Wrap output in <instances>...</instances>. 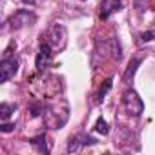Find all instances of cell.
I'll return each instance as SVG.
<instances>
[{
    "label": "cell",
    "mask_w": 155,
    "mask_h": 155,
    "mask_svg": "<svg viewBox=\"0 0 155 155\" xmlns=\"http://www.w3.org/2000/svg\"><path fill=\"white\" fill-rule=\"evenodd\" d=\"M42 117H44V122L48 124V128H51V130H60V128L68 122L69 111H68V106H66V104H64L62 110H60L58 106H48Z\"/></svg>",
    "instance_id": "1"
},
{
    "label": "cell",
    "mask_w": 155,
    "mask_h": 155,
    "mask_svg": "<svg viewBox=\"0 0 155 155\" xmlns=\"http://www.w3.org/2000/svg\"><path fill=\"white\" fill-rule=\"evenodd\" d=\"M42 38H44V42H48L53 49H64V48H66V42H68V31H66L64 26L53 24V26L46 31V35H42Z\"/></svg>",
    "instance_id": "2"
},
{
    "label": "cell",
    "mask_w": 155,
    "mask_h": 155,
    "mask_svg": "<svg viewBox=\"0 0 155 155\" xmlns=\"http://www.w3.org/2000/svg\"><path fill=\"white\" fill-rule=\"evenodd\" d=\"M122 104H124L126 111L133 117H140L144 111V102L135 90H126L122 93Z\"/></svg>",
    "instance_id": "3"
},
{
    "label": "cell",
    "mask_w": 155,
    "mask_h": 155,
    "mask_svg": "<svg viewBox=\"0 0 155 155\" xmlns=\"http://www.w3.org/2000/svg\"><path fill=\"white\" fill-rule=\"evenodd\" d=\"M37 22V15L28 9H18L9 17V28L11 29H22L28 26H33Z\"/></svg>",
    "instance_id": "4"
},
{
    "label": "cell",
    "mask_w": 155,
    "mask_h": 155,
    "mask_svg": "<svg viewBox=\"0 0 155 155\" xmlns=\"http://www.w3.org/2000/svg\"><path fill=\"white\" fill-rule=\"evenodd\" d=\"M18 71V60L13 57H6L0 62V82H8L9 79H13L15 73Z\"/></svg>",
    "instance_id": "5"
},
{
    "label": "cell",
    "mask_w": 155,
    "mask_h": 155,
    "mask_svg": "<svg viewBox=\"0 0 155 155\" xmlns=\"http://www.w3.org/2000/svg\"><path fill=\"white\" fill-rule=\"evenodd\" d=\"M53 48L48 44V42H42L40 48H38V53H37V60H35V68H37V73H44V69L48 68V64L51 62V53Z\"/></svg>",
    "instance_id": "6"
},
{
    "label": "cell",
    "mask_w": 155,
    "mask_h": 155,
    "mask_svg": "<svg viewBox=\"0 0 155 155\" xmlns=\"http://www.w3.org/2000/svg\"><path fill=\"white\" fill-rule=\"evenodd\" d=\"M97 144V140L93 137H88L84 133H79V135H73L68 142V153H77V151H81L84 146H93Z\"/></svg>",
    "instance_id": "7"
},
{
    "label": "cell",
    "mask_w": 155,
    "mask_h": 155,
    "mask_svg": "<svg viewBox=\"0 0 155 155\" xmlns=\"http://www.w3.org/2000/svg\"><path fill=\"white\" fill-rule=\"evenodd\" d=\"M120 9H122L120 0H102V4H101V18L106 20V18H110L113 13H117Z\"/></svg>",
    "instance_id": "8"
},
{
    "label": "cell",
    "mask_w": 155,
    "mask_h": 155,
    "mask_svg": "<svg viewBox=\"0 0 155 155\" xmlns=\"http://www.w3.org/2000/svg\"><path fill=\"white\" fill-rule=\"evenodd\" d=\"M140 58H131L130 60V64H128V68H126V71H124V82H130L131 79H133V75H135V71H137V68L140 66Z\"/></svg>",
    "instance_id": "9"
},
{
    "label": "cell",
    "mask_w": 155,
    "mask_h": 155,
    "mask_svg": "<svg viewBox=\"0 0 155 155\" xmlns=\"http://www.w3.org/2000/svg\"><path fill=\"white\" fill-rule=\"evenodd\" d=\"M29 142L33 144V146H37V150L40 151V153H49V148L46 146V137L44 135H38V137H35V139H29Z\"/></svg>",
    "instance_id": "10"
},
{
    "label": "cell",
    "mask_w": 155,
    "mask_h": 155,
    "mask_svg": "<svg viewBox=\"0 0 155 155\" xmlns=\"http://www.w3.org/2000/svg\"><path fill=\"white\" fill-rule=\"evenodd\" d=\"M15 110H17V106H15V104H8V102H2V104H0V119H2V120H8Z\"/></svg>",
    "instance_id": "11"
},
{
    "label": "cell",
    "mask_w": 155,
    "mask_h": 155,
    "mask_svg": "<svg viewBox=\"0 0 155 155\" xmlns=\"http://www.w3.org/2000/svg\"><path fill=\"white\" fill-rule=\"evenodd\" d=\"M46 104L44 102H33L31 106H29V115L31 117H38V115H44V111H46Z\"/></svg>",
    "instance_id": "12"
},
{
    "label": "cell",
    "mask_w": 155,
    "mask_h": 155,
    "mask_svg": "<svg viewBox=\"0 0 155 155\" xmlns=\"http://www.w3.org/2000/svg\"><path fill=\"white\" fill-rule=\"evenodd\" d=\"M95 131H97V133H102V135H108V133H110V126H108V122H106L104 119H99L97 124H95Z\"/></svg>",
    "instance_id": "13"
},
{
    "label": "cell",
    "mask_w": 155,
    "mask_h": 155,
    "mask_svg": "<svg viewBox=\"0 0 155 155\" xmlns=\"http://www.w3.org/2000/svg\"><path fill=\"white\" fill-rule=\"evenodd\" d=\"M111 82H113V81H111V79H108V81L104 82V86L101 88V91H99V102H101V101L104 99V95L110 91V88H111Z\"/></svg>",
    "instance_id": "14"
},
{
    "label": "cell",
    "mask_w": 155,
    "mask_h": 155,
    "mask_svg": "<svg viewBox=\"0 0 155 155\" xmlns=\"http://www.w3.org/2000/svg\"><path fill=\"white\" fill-rule=\"evenodd\" d=\"M153 38H155V31H146V33L140 35V40L142 42H151Z\"/></svg>",
    "instance_id": "15"
},
{
    "label": "cell",
    "mask_w": 155,
    "mask_h": 155,
    "mask_svg": "<svg viewBox=\"0 0 155 155\" xmlns=\"http://www.w3.org/2000/svg\"><path fill=\"white\" fill-rule=\"evenodd\" d=\"M13 130H15V122H8V124H2V126H0V131H2V133L13 131Z\"/></svg>",
    "instance_id": "16"
},
{
    "label": "cell",
    "mask_w": 155,
    "mask_h": 155,
    "mask_svg": "<svg viewBox=\"0 0 155 155\" xmlns=\"http://www.w3.org/2000/svg\"><path fill=\"white\" fill-rule=\"evenodd\" d=\"M133 2H135V8L139 9V13H142L146 9V0H133Z\"/></svg>",
    "instance_id": "17"
},
{
    "label": "cell",
    "mask_w": 155,
    "mask_h": 155,
    "mask_svg": "<svg viewBox=\"0 0 155 155\" xmlns=\"http://www.w3.org/2000/svg\"><path fill=\"white\" fill-rule=\"evenodd\" d=\"M22 2H24V4H29V6H33V4H35V0H22Z\"/></svg>",
    "instance_id": "18"
}]
</instances>
